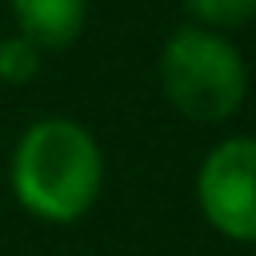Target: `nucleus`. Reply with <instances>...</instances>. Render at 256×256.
Returning a JSON list of instances; mask_svg holds the SVG:
<instances>
[{"label": "nucleus", "mask_w": 256, "mask_h": 256, "mask_svg": "<svg viewBox=\"0 0 256 256\" xmlns=\"http://www.w3.org/2000/svg\"><path fill=\"white\" fill-rule=\"evenodd\" d=\"M104 148L88 124L72 116L32 120L8 152V188L16 204L40 224L84 220L104 192Z\"/></svg>", "instance_id": "1"}, {"label": "nucleus", "mask_w": 256, "mask_h": 256, "mask_svg": "<svg viewBox=\"0 0 256 256\" xmlns=\"http://www.w3.org/2000/svg\"><path fill=\"white\" fill-rule=\"evenodd\" d=\"M168 108L192 124H224L248 100V64L232 36L180 24L168 32L156 60Z\"/></svg>", "instance_id": "2"}, {"label": "nucleus", "mask_w": 256, "mask_h": 256, "mask_svg": "<svg viewBox=\"0 0 256 256\" xmlns=\"http://www.w3.org/2000/svg\"><path fill=\"white\" fill-rule=\"evenodd\" d=\"M192 196L216 236L256 248V136L216 140L196 164Z\"/></svg>", "instance_id": "3"}, {"label": "nucleus", "mask_w": 256, "mask_h": 256, "mask_svg": "<svg viewBox=\"0 0 256 256\" xmlns=\"http://www.w3.org/2000/svg\"><path fill=\"white\" fill-rule=\"evenodd\" d=\"M16 32L40 52H64L88 24V0H8Z\"/></svg>", "instance_id": "4"}, {"label": "nucleus", "mask_w": 256, "mask_h": 256, "mask_svg": "<svg viewBox=\"0 0 256 256\" xmlns=\"http://www.w3.org/2000/svg\"><path fill=\"white\" fill-rule=\"evenodd\" d=\"M184 16L196 28L228 36L256 20V0H184Z\"/></svg>", "instance_id": "5"}, {"label": "nucleus", "mask_w": 256, "mask_h": 256, "mask_svg": "<svg viewBox=\"0 0 256 256\" xmlns=\"http://www.w3.org/2000/svg\"><path fill=\"white\" fill-rule=\"evenodd\" d=\"M40 64H44V52L28 36L12 32L0 40V84H12V88L32 84L40 76Z\"/></svg>", "instance_id": "6"}, {"label": "nucleus", "mask_w": 256, "mask_h": 256, "mask_svg": "<svg viewBox=\"0 0 256 256\" xmlns=\"http://www.w3.org/2000/svg\"><path fill=\"white\" fill-rule=\"evenodd\" d=\"M252 256H256V248H252Z\"/></svg>", "instance_id": "7"}]
</instances>
